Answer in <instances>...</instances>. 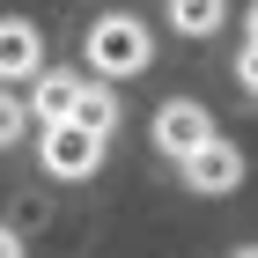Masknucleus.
Here are the masks:
<instances>
[{"instance_id": "3", "label": "nucleus", "mask_w": 258, "mask_h": 258, "mask_svg": "<svg viewBox=\"0 0 258 258\" xmlns=\"http://www.w3.org/2000/svg\"><path fill=\"white\" fill-rule=\"evenodd\" d=\"M184 184H192V192H236V184H243V155H236V148H229V140H207V148H192V155H184Z\"/></svg>"}, {"instance_id": "11", "label": "nucleus", "mask_w": 258, "mask_h": 258, "mask_svg": "<svg viewBox=\"0 0 258 258\" xmlns=\"http://www.w3.org/2000/svg\"><path fill=\"white\" fill-rule=\"evenodd\" d=\"M236 258H251V251H236Z\"/></svg>"}, {"instance_id": "1", "label": "nucleus", "mask_w": 258, "mask_h": 258, "mask_svg": "<svg viewBox=\"0 0 258 258\" xmlns=\"http://www.w3.org/2000/svg\"><path fill=\"white\" fill-rule=\"evenodd\" d=\"M148 59H155V37H148L133 15H103L96 30H89V67H96V74L125 81V74H140Z\"/></svg>"}, {"instance_id": "6", "label": "nucleus", "mask_w": 258, "mask_h": 258, "mask_svg": "<svg viewBox=\"0 0 258 258\" xmlns=\"http://www.w3.org/2000/svg\"><path fill=\"white\" fill-rule=\"evenodd\" d=\"M74 96H81V81L74 74H37V89H30V118H44V125H67L74 118Z\"/></svg>"}, {"instance_id": "5", "label": "nucleus", "mask_w": 258, "mask_h": 258, "mask_svg": "<svg viewBox=\"0 0 258 258\" xmlns=\"http://www.w3.org/2000/svg\"><path fill=\"white\" fill-rule=\"evenodd\" d=\"M44 67V37L30 22H0V81H30Z\"/></svg>"}, {"instance_id": "4", "label": "nucleus", "mask_w": 258, "mask_h": 258, "mask_svg": "<svg viewBox=\"0 0 258 258\" xmlns=\"http://www.w3.org/2000/svg\"><path fill=\"white\" fill-rule=\"evenodd\" d=\"M155 140H162L177 162L192 155V148H207V140H214V118H207V103H192V96L162 103V111H155Z\"/></svg>"}, {"instance_id": "2", "label": "nucleus", "mask_w": 258, "mask_h": 258, "mask_svg": "<svg viewBox=\"0 0 258 258\" xmlns=\"http://www.w3.org/2000/svg\"><path fill=\"white\" fill-rule=\"evenodd\" d=\"M103 162V133L89 125H44V170L52 177H96Z\"/></svg>"}, {"instance_id": "8", "label": "nucleus", "mask_w": 258, "mask_h": 258, "mask_svg": "<svg viewBox=\"0 0 258 258\" xmlns=\"http://www.w3.org/2000/svg\"><path fill=\"white\" fill-rule=\"evenodd\" d=\"M221 8H229V0H170V22H177L184 37H207L221 22Z\"/></svg>"}, {"instance_id": "9", "label": "nucleus", "mask_w": 258, "mask_h": 258, "mask_svg": "<svg viewBox=\"0 0 258 258\" xmlns=\"http://www.w3.org/2000/svg\"><path fill=\"white\" fill-rule=\"evenodd\" d=\"M22 125H30L22 96H8V89H0V148H8V140H22Z\"/></svg>"}, {"instance_id": "10", "label": "nucleus", "mask_w": 258, "mask_h": 258, "mask_svg": "<svg viewBox=\"0 0 258 258\" xmlns=\"http://www.w3.org/2000/svg\"><path fill=\"white\" fill-rule=\"evenodd\" d=\"M0 258H22V236H15V229H0Z\"/></svg>"}, {"instance_id": "7", "label": "nucleus", "mask_w": 258, "mask_h": 258, "mask_svg": "<svg viewBox=\"0 0 258 258\" xmlns=\"http://www.w3.org/2000/svg\"><path fill=\"white\" fill-rule=\"evenodd\" d=\"M67 125H89V133H103V140H111V125H118V96H111V89H89V81H81L74 118H67Z\"/></svg>"}]
</instances>
